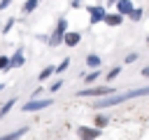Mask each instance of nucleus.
Segmentation results:
<instances>
[{"mask_svg":"<svg viewBox=\"0 0 149 140\" xmlns=\"http://www.w3.org/2000/svg\"><path fill=\"white\" fill-rule=\"evenodd\" d=\"M147 91H149V86H142V89H135V91H128V93H116V96L107 93V98H102V100L93 103V107H112V105H119V103H123V100H128V98L147 96Z\"/></svg>","mask_w":149,"mask_h":140,"instance_id":"1","label":"nucleus"},{"mask_svg":"<svg viewBox=\"0 0 149 140\" xmlns=\"http://www.w3.org/2000/svg\"><path fill=\"white\" fill-rule=\"evenodd\" d=\"M51 98H30L21 110L23 112H37V110H44V107H51Z\"/></svg>","mask_w":149,"mask_h":140,"instance_id":"2","label":"nucleus"},{"mask_svg":"<svg viewBox=\"0 0 149 140\" xmlns=\"http://www.w3.org/2000/svg\"><path fill=\"white\" fill-rule=\"evenodd\" d=\"M65 30H68V21H65V19H61V21H58V26H56V30H54V35L49 37V44H51V47H58V44L63 42Z\"/></svg>","mask_w":149,"mask_h":140,"instance_id":"3","label":"nucleus"},{"mask_svg":"<svg viewBox=\"0 0 149 140\" xmlns=\"http://www.w3.org/2000/svg\"><path fill=\"white\" fill-rule=\"evenodd\" d=\"M100 135V128H88V126H77V138L79 140H95Z\"/></svg>","mask_w":149,"mask_h":140,"instance_id":"4","label":"nucleus"},{"mask_svg":"<svg viewBox=\"0 0 149 140\" xmlns=\"http://www.w3.org/2000/svg\"><path fill=\"white\" fill-rule=\"evenodd\" d=\"M114 5H116V14H121V16H128L133 12V7H135L133 0H116Z\"/></svg>","mask_w":149,"mask_h":140,"instance_id":"5","label":"nucleus"},{"mask_svg":"<svg viewBox=\"0 0 149 140\" xmlns=\"http://www.w3.org/2000/svg\"><path fill=\"white\" fill-rule=\"evenodd\" d=\"M88 14H91V23H98V21H102V16H105V7L91 5V7H88Z\"/></svg>","mask_w":149,"mask_h":140,"instance_id":"6","label":"nucleus"},{"mask_svg":"<svg viewBox=\"0 0 149 140\" xmlns=\"http://www.w3.org/2000/svg\"><path fill=\"white\" fill-rule=\"evenodd\" d=\"M107 93H114V89H81L79 91V96L81 98H86V96H107Z\"/></svg>","mask_w":149,"mask_h":140,"instance_id":"7","label":"nucleus"},{"mask_svg":"<svg viewBox=\"0 0 149 140\" xmlns=\"http://www.w3.org/2000/svg\"><path fill=\"white\" fill-rule=\"evenodd\" d=\"M79 40H81V35H79V33H72V30H70V33L65 30V35H63V42H65L68 47H77Z\"/></svg>","mask_w":149,"mask_h":140,"instance_id":"8","label":"nucleus"},{"mask_svg":"<svg viewBox=\"0 0 149 140\" xmlns=\"http://www.w3.org/2000/svg\"><path fill=\"white\" fill-rule=\"evenodd\" d=\"M102 21H105L107 26H121V21H123V16H121V14H107V12H105V16H102Z\"/></svg>","mask_w":149,"mask_h":140,"instance_id":"9","label":"nucleus"},{"mask_svg":"<svg viewBox=\"0 0 149 140\" xmlns=\"http://www.w3.org/2000/svg\"><path fill=\"white\" fill-rule=\"evenodd\" d=\"M28 133V126H23V128H19V131H12V133H7V135H0V140H19L21 135H26Z\"/></svg>","mask_w":149,"mask_h":140,"instance_id":"10","label":"nucleus"},{"mask_svg":"<svg viewBox=\"0 0 149 140\" xmlns=\"http://www.w3.org/2000/svg\"><path fill=\"white\" fill-rule=\"evenodd\" d=\"M21 65H23V54L16 51V54L9 58V70H16V68H21Z\"/></svg>","mask_w":149,"mask_h":140,"instance_id":"11","label":"nucleus"},{"mask_svg":"<svg viewBox=\"0 0 149 140\" xmlns=\"http://www.w3.org/2000/svg\"><path fill=\"white\" fill-rule=\"evenodd\" d=\"M37 5H40V0H26V2H23V12L30 14L33 9H37Z\"/></svg>","mask_w":149,"mask_h":140,"instance_id":"12","label":"nucleus"},{"mask_svg":"<svg viewBox=\"0 0 149 140\" xmlns=\"http://www.w3.org/2000/svg\"><path fill=\"white\" fill-rule=\"evenodd\" d=\"M86 65H88V68H98V65H100V58H98L95 54H88V56H86Z\"/></svg>","mask_w":149,"mask_h":140,"instance_id":"13","label":"nucleus"},{"mask_svg":"<svg viewBox=\"0 0 149 140\" xmlns=\"http://www.w3.org/2000/svg\"><path fill=\"white\" fill-rule=\"evenodd\" d=\"M14 103H16V100H14V98H9V100H7V103H5L2 107H0V119H2V117H5V114H7L9 110H12V107H14Z\"/></svg>","mask_w":149,"mask_h":140,"instance_id":"14","label":"nucleus"},{"mask_svg":"<svg viewBox=\"0 0 149 140\" xmlns=\"http://www.w3.org/2000/svg\"><path fill=\"white\" fill-rule=\"evenodd\" d=\"M142 14H144V12H142V9H140V7H133V12H130V14H128V16H130V19H133V21H140V19H142Z\"/></svg>","mask_w":149,"mask_h":140,"instance_id":"15","label":"nucleus"},{"mask_svg":"<svg viewBox=\"0 0 149 140\" xmlns=\"http://www.w3.org/2000/svg\"><path fill=\"white\" fill-rule=\"evenodd\" d=\"M49 75H54V65H47V68L40 72V77H37V79H47Z\"/></svg>","mask_w":149,"mask_h":140,"instance_id":"16","label":"nucleus"},{"mask_svg":"<svg viewBox=\"0 0 149 140\" xmlns=\"http://www.w3.org/2000/svg\"><path fill=\"white\" fill-rule=\"evenodd\" d=\"M68 65H70V58H63V61L58 63V68H54V72H63V70H65Z\"/></svg>","mask_w":149,"mask_h":140,"instance_id":"17","label":"nucleus"},{"mask_svg":"<svg viewBox=\"0 0 149 140\" xmlns=\"http://www.w3.org/2000/svg\"><path fill=\"white\" fill-rule=\"evenodd\" d=\"M107 121H109V119H107L105 114H98V117H95V126H107Z\"/></svg>","mask_w":149,"mask_h":140,"instance_id":"18","label":"nucleus"},{"mask_svg":"<svg viewBox=\"0 0 149 140\" xmlns=\"http://www.w3.org/2000/svg\"><path fill=\"white\" fill-rule=\"evenodd\" d=\"M0 70H9V58L7 56H0Z\"/></svg>","mask_w":149,"mask_h":140,"instance_id":"19","label":"nucleus"},{"mask_svg":"<svg viewBox=\"0 0 149 140\" xmlns=\"http://www.w3.org/2000/svg\"><path fill=\"white\" fill-rule=\"evenodd\" d=\"M119 70H121V68H112V70H109V72H107V79H109V82H112V79H114V77H116V75H119Z\"/></svg>","mask_w":149,"mask_h":140,"instance_id":"20","label":"nucleus"},{"mask_svg":"<svg viewBox=\"0 0 149 140\" xmlns=\"http://www.w3.org/2000/svg\"><path fill=\"white\" fill-rule=\"evenodd\" d=\"M98 75H100V72H98V70H93V72H88L84 79H86V82H93V79H98Z\"/></svg>","mask_w":149,"mask_h":140,"instance_id":"21","label":"nucleus"},{"mask_svg":"<svg viewBox=\"0 0 149 140\" xmlns=\"http://www.w3.org/2000/svg\"><path fill=\"white\" fill-rule=\"evenodd\" d=\"M61 86H63V82H61V79H58V82H54V84H51V86H49V89H51V91H54V93H56V91H58V89H61Z\"/></svg>","mask_w":149,"mask_h":140,"instance_id":"22","label":"nucleus"},{"mask_svg":"<svg viewBox=\"0 0 149 140\" xmlns=\"http://www.w3.org/2000/svg\"><path fill=\"white\" fill-rule=\"evenodd\" d=\"M12 5V0H0V9H7Z\"/></svg>","mask_w":149,"mask_h":140,"instance_id":"23","label":"nucleus"},{"mask_svg":"<svg viewBox=\"0 0 149 140\" xmlns=\"http://www.w3.org/2000/svg\"><path fill=\"white\" fill-rule=\"evenodd\" d=\"M12 26H14V19H9V21L5 23V33H9V28H12Z\"/></svg>","mask_w":149,"mask_h":140,"instance_id":"24","label":"nucleus"},{"mask_svg":"<svg viewBox=\"0 0 149 140\" xmlns=\"http://www.w3.org/2000/svg\"><path fill=\"white\" fill-rule=\"evenodd\" d=\"M135 58H137V54H128V56H126V63H133Z\"/></svg>","mask_w":149,"mask_h":140,"instance_id":"25","label":"nucleus"},{"mask_svg":"<svg viewBox=\"0 0 149 140\" xmlns=\"http://www.w3.org/2000/svg\"><path fill=\"white\" fill-rule=\"evenodd\" d=\"M114 2H116V0H107V5H114Z\"/></svg>","mask_w":149,"mask_h":140,"instance_id":"26","label":"nucleus"},{"mask_svg":"<svg viewBox=\"0 0 149 140\" xmlns=\"http://www.w3.org/2000/svg\"><path fill=\"white\" fill-rule=\"evenodd\" d=\"M0 91H2V86H0Z\"/></svg>","mask_w":149,"mask_h":140,"instance_id":"27","label":"nucleus"}]
</instances>
